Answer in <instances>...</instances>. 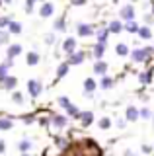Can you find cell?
<instances>
[{"label":"cell","mask_w":154,"mask_h":156,"mask_svg":"<svg viewBox=\"0 0 154 156\" xmlns=\"http://www.w3.org/2000/svg\"><path fill=\"white\" fill-rule=\"evenodd\" d=\"M10 23H12L10 18H2L0 20V27H10Z\"/></svg>","instance_id":"8d00e7d4"},{"label":"cell","mask_w":154,"mask_h":156,"mask_svg":"<svg viewBox=\"0 0 154 156\" xmlns=\"http://www.w3.org/2000/svg\"><path fill=\"white\" fill-rule=\"evenodd\" d=\"M92 121H94V113H92V111H84V113H80V123H82V127H88Z\"/></svg>","instance_id":"9a60e30c"},{"label":"cell","mask_w":154,"mask_h":156,"mask_svg":"<svg viewBox=\"0 0 154 156\" xmlns=\"http://www.w3.org/2000/svg\"><path fill=\"white\" fill-rule=\"evenodd\" d=\"M31 146H33V143H31V140L23 139V140H20V143H18V150H20L22 154H27V152L31 150Z\"/></svg>","instance_id":"4fadbf2b"},{"label":"cell","mask_w":154,"mask_h":156,"mask_svg":"<svg viewBox=\"0 0 154 156\" xmlns=\"http://www.w3.org/2000/svg\"><path fill=\"white\" fill-rule=\"evenodd\" d=\"M43 2H45V0H43Z\"/></svg>","instance_id":"ee69618b"},{"label":"cell","mask_w":154,"mask_h":156,"mask_svg":"<svg viewBox=\"0 0 154 156\" xmlns=\"http://www.w3.org/2000/svg\"><path fill=\"white\" fill-rule=\"evenodd\" d=\"M115 51H117V55H119V57H127L129 53H131V51H129V47L125 45V43H119V45L115 47Z\"/></svg>","instance_id":"ffe728a7"},{"label":"cell","mask_w":154,"mask_h":156,"mask_svg":"<svg viewBox=\"0 0 154 156\" xmlns=\"http://www.w3.org/2000/svg\"><path fill=\"white\" fill-rule=\"evenodd\" d=\"M62 51L66 53V55H74L76 53V39L74 37H66L65 41H62Z\"/></svg>","instance_id":"7a4b0ae2"},{"label":"cell","mask_w":154,"mask_h":156,"mask_svg":"<svg viewBox=\"0 0 154 156\" xmlns=\"http://www.w3.org/2000/svg\"><path fill=\"white\" fill-rule=\"evenodd\" d=\"M33 4H35V0H26V12L27 14L33 12Z\"/></svg>","instance_id":"d590c367"},{"label":"cell","mask_w":154,"mask_h":156,"mask_svg":"<svg viewBox=\"0 0 154 156\" xmlns=\"http://www.w3.org/2000/svg\"><path fill=\"white\" fill-rule=\"evenodd\" d=\"M39 62V55H37L35 51H31V53H27V65L33 66V65H37Z\"/></svg>","instance_id":"7402d4cb"},{"label":"cell","mask_w":154,"mask_h":156,"mask_svg":"<svg viewBox=\"0 0 154 156\" xmlns=\"http://www.w3.org/2000/svg\"><path fill=\"white\" fill-rule=\"evenodd\" d=\"M111 127V119L109 117H102L100 119V129H109Z\"/></svg>","instance_id":"f1b7e54d"},{"label":"cell","mask_w":154,"mask_h":156,"mask_svg":"<svg viewBox=\"0 0 154 156\" xmlns=\"http://www.w3.org/2000/svg\"><path fill=\"white\" fill-rule=\"evenodd\" d=\"M8 29H10V35H18V33H22V23H18V22H12Z\"/></svg>","instance_id":"d4e9b609"},{"label":"cell","mask_w":154,"mask_h":156,"mask_svg":"<svg viewBox=\"0 0 154 156\" xmlns=\"http://www.w3.org/2000/svg\"><path fill=\"white\" fill-rule=\"evenodd\" d=\"M96 88H98V82H96L94 78H86V80H84V92L88 96H92V92L96 90Z\"/></svg>","instance_id":"8fae6325"},{"label":"cell","mask_w":154,"mask_h":156,"mask_svg":"<svg viewBox=\"0 0 154 156\" xmlns=\"http://www.w3.org/2000/svg\"><path fill=\"white\" fill-rule=\"evenodd\" d=\"M53 12H55V6H53L51 2H45V4L41 6V10H39L41 18H51V16H53Z\"/></svg>","instance_id":"30bf717a"},{"label":"cell","mask_w":154,"mask_h":156,"mask_svg":"<svg viewBox=\"0 0 154 156\" xmlns=\"http://www.w3.org/2000/svg\"><path fill=\"white\" fill-rule=\"evenodd\" d=\"M4 150H6V143H4V140H0V154H2Z\"/></svg>","instance_id":"ab89813d"},{"label":"cell","mask_w":154,"mask_h":156,"mask_svg":"<svg viewBox=\"0 0 154 156\" xmlns=\"http://www.w3.org/2000/svg\"><path fill=\"white\" fill-rule=\"evenodd\" d=\"M51 123L57 127V129H65L66 123H68V119H66V115H53L51 117Z\"/></svg>","instance_id":"8992f818"},{"label":"cell","mask_w":154,"mask_h":156,"mask_svg":"<svg viewBox=\"0 0 154 156\" xmlns=\"http://www.w3.org/2000/svg\"><path fill=\"white\" fill-rule=\"evenodd\" d=\"M107 29H109V33H119L123 29V26H121V22H119V20H113V22L109 23Z\"/></svg>","instance_id":"d6986e66"},{"label":"cell","mask_w":154,"mask_h":156,"mask_svg":"<svg viewBox=\"0 0 154 156\" xmlns=\"http://www.w3.org/2000/svg\"><path fill=\"white\" fill-rule=\"evenodd\" d=\"M138 115H141L142 119H150V117H154V115H152V111L148 109V107H142V109L138 111Z\"/></svg>","instance_id":"4dcf8cb0"},{"label":"cell","mask_w":154,"mask_h":156,"mask_svg":"<svg viewBox=\"0 0 154 156\" xmlns=\"http://www.w3.org/2000/svg\"><path fill=\"white\" fill-rule=\"evenodd\" d=\"M0 84H2L4 90H14V88L18 86V78H14V76H6L2 82H0Z\"/></svg>","instance_id":"ba28073f"},{"label":"cell","mask_w":154,"mask_h":156,"mask_svg":"<svg viewBox=\"0 0 154 156\" xmlns=\"http://www.w3.org/2000/svg\"><path fill=\"white\" fill-rule=\"evenodd\" d=\"M6 76H8V66H6V62H2V65H0V82Z\"/></svg>","instance_id":"1f68e13d"},{"label":"cell","mask_w":154,"mask_h":156,"mask_svg":"<svg viewBox=\"0 0 154 156\" xmlns=\"http://www.w3.org/2000/svg\"><path fill=\"white\" fill-rule=\"evenodd\" d=\"M45 43H47V45H53V43H55V33H49V35H45Z\"/></svg>","instance_id":"74e56055"},{"label":"cell","mask_w":154,"mask_h":156,"mask_svg":"<svg viewBox=\"0 0 154 156\" xmlns=\"http://www.w3.org/2000/svg\"><path fill=\"white\" fill-rule=\"evenodd\" d=\"M55 29H57V31H66V22H65V20H57V22H55Z\"/></svg>","instance_id":"f546056e"},{"label":"cell","mask_w":154,"mask_h":156,"mask_svg":"<svg viewBox=\"0 0 154 156\" xmlns=\"http://www.w3.org/2000/svg\"><path fill=\"white\" fill-rule=\"evenodd\" d=\"M103 53H105V45H102V43H96V47H94V57L98 58V61H102Z\"/></svg>","instance_id":"ac0fdd59"},{"label":"cell","mask_w":154,"mask_h":156,"mask_svg":"<svg viewBox=\"0 0 154 156\" xmlns=\"http://www.w3.org/2000/svg\"><path fill=\"white\" fill-rule=\"evenodd\" d=\"M66 113H68L70 117H78V119H80V111H78L76 105H68V107H66Z\"/></svg>","instance_id":"83f0119b"},{"label":"cell","mask_w":154,"mask_h":156,"mask_svg":"<svg viewBox=\"0 0 154 156\" xmlns=\"http://www.w3.org/2000/svg\"><path fill=\"white\" fill-rule=\"evenodd\" d=\"M20 53H22V45L14 43V45L8 47V51H6V58H12V61H14V57H20Z\"/></svg>","instance_id":"52a82bcc"},{"label":"cell","mask_w":154,"mask_h":156,"mask_svg":"<svg viewBox=\"0 0 154 156\" xmlns=\"http://www.w3.org/2000/svg\"><path fill=\"white\" fill-rule=\"evenodd\" d=\"M138 80H141L142 84H150V82H152V70L148 68V70L141 72V74H138Z\"/></svg>","instance_id":"2e32d148"},{"label":"cell","mask_w":154,"mask_h":156,"mask_svg":"<svg viewBox=\"0 0 154 156\" xmlns=\"http://www.w3.org/2000/svg\"><path fill=\"white\" fill-rule=\"evenodd\" d=\"M41 90H43V86H41L39 80H30L27 82V92L31 94V98H39Z\"/></svg>","instance_id":"3957f363"},{"label":"cell","mask_w":154,"mask_h":156,"mask_svg":"<svg viewBox=\"0 0 154 156\" xmlns=\"http://www.w3.org/2000/svg\"><path fill=\"white\" fill-rule=\"evenodd\" d=\"M100 86H102L103 90H109V88L113 86V78H109V76H103V78H102V84H100Z\"/></svg>","instance_id":"4316f807"},{"label":"cell","mask_w":154,"mask_h":156,"mask_svg":"<svg viewBox=\"0 0 154 156\" xmlns=\"http://www.w3.org/2000/svg\"><path fill=\"white\" fill-rule=\"evenodd\" d=\"M76 31H78L80 37H90V35H94V27L88 26V23H78V26H76Z\"/></svg>","instance_id":"277c9868"},{"label":"cell","mask_w":154,"mask_h":156,"mask_svg":"<svg viewBox=\"0 0 154 156\" xmlns=\"http://www.w3.org/2000/svg\"><path fill=\"white\" fill-rule=\"evenodd\" d=\"M119 14H121V20H127V22H133V20H135V8L131 6V4L123 6Z\"/></svg>","instance_id":"5b68a950"},{"label":"cell","mask_w":154,"mask_h":156,"mask_svg":"<svg viewBox=\"0 0 154 156\" xmlns=\"http://www.w3.org/2000/svg\"><path fill=\"white\" fill-rule=\"evenodd\" d=\"M22 156H33V154H22Z\"/></svg>","instance_id":"7bdbcfd3"},{"label":"cell","mask_w":154,"mask_h":156,"mask_svg":"<svg viewBox=\"0 0 154 156\" xmlns=\"http://www.w3.org/2000/svg\"><path fill=\"white\" fill-rule=\"evenodd\" d=\"M107 35H109V29H100V31L96 33V39H98V43L105 45V41H107Z\"/></svg>","instance_id":"e0dca14e"},{"label":"cell","mask_w":154,"mask_h":156,"mask_svg":"<svg viewBox=\"0 0 154 156\" xmlns=\"http://www.w3.org/2000/svg\"><path fill=\"white\" fill-rule=\"evenodd\" d=\"M138 37H141V39H150V37H152L150 27H146V26L141 27V29H138Z\"/></svg>","instance_id":"cb8c5ba5"},{"label":"cell","mask_w":154,"mask_h":156,"mask_svg":"<svg viewBox=\"0 0 154 156\" xmlns=\"http://www.w3.org/2000/svg\"><path fill=\"white\" fill-rule=\"evenodd\" d=\"M68 62H62V65H59V68H57V76L62 78V76H66V72H68Z\"/></svg>","instance_id":"603a6c76"},{"label":"cell","mask_w":154,"mask_h":156,"mask_svg":"<svg viewBox=\"0 0 154 156\" xmlns=\"http://www.w3.org/2000/svg\"><path fill=\"white\" fill-rule=\"evenodd\" d=\"M82 61H84V53L82 51H76L74 55L68 57V61H66V62H68V65H80Z\"/></svg>","instance_id":"5bb4252c"},{"label":"cell","mask_w":154,"mask_h":156,"mask_svg":"<svg viewBox=\"0 0 154 156\" xmlns=\"http://www.w3.org/2000/svg\"><path fill=\"white\" fill-rule=\"evenodd\" d=\"M142 152L148 154V152H152V148H150V146H142Z\"/></svg>","instance_id":"60d3db41"},{"label":"cell","mask_w":154,"mask_h":156,"mask_svg":"<svg viewBox=\"0 0 154 156\" xmlns=\"http://www.w3.org/2000/svg\"><path fill=\"white\" fill-rule=\"evenodd\" d=\"M125 29H127L129 33H138V29H141V27H138V23L133 20V22H127V23H125Z\"/></svg>","instance_id":"44dd1931"},{"label":"cell","mask_w":154,"mask_h":156,"mask_svg":"<svg viewBox=\"0 0 154 156\" xmlns=\"http://www.w3.org/2000/svg\"><path fill=\"white\" fill-rule=\"evenodd\" d=\"M152 14H154V2H152Z\"/></svg>","instance_id":"b9f144b4"},{"label":"cell","mask_w":154,"mask_h":156,"mask_svg":"<svg viewBox=\"0 0 154 156\" xmlns=\"http://www.w3.org/2000/svg\"><path fill=\"white\" fill-rule=\"evenodd\" d=\"M14 127L12 119H0V131H10Z\"/></svg>","instance_id":"484cf974"},{"label":"cell","mask_w":154,"mask_h":156,"mask_svg":"<svg viewBox=\"0 0 154 156\" xmlns=\"http://www.w3.org/2000/svg\"><path fill=\"white\" fill-rule=\"evenodd\" d=\"M152 119H154V117H152Z\"/></svg>","instance_id":"f6af8a7d"},{"label":"cell","mask_w":154,"mask_h":156,"mask_svg":"<svg viewBox=\"0 0 154 156\" xmlns=\"http://www.w3.org/2000/svg\"><path fill=\"white\" fill-rule=\"evenodd\" d=\"M72 4L74 6H82V4H86V0H72Z\"/></svg>","instance_id":"f35d334b"},{"label":"cell","mask_w":154,"mask_h":156,"mask_svg":"<svg viewBox=\"0 0 154 156\" xmlns=\"http://www.w3.org/2000/svg\"><path fill=\"white\" fill-rule=\"evenodd\" d=\"M12 101H14V104H23V96L20 94V92H14V94H12Z\"/></svg>","instance_id":"d6a6232c"},{"label":"cell","mask_w":154,"mask_h":156,"mask_svg":"<svg viewBox=\"0 0 154 156\" xmlns=\"http://www.w3.org/2000/svg\"><path fill=\"white\" fill-rule=\"evenodd\" d=\"M94 72H96V74H100V76H105V72H107V62H103V61H96V65H94Z\"/></svg>","instance_id":"7c38bea8"},{"label":"cell","mask_w":154,"mask_h":156,"mask_svg":"<svg viewBox=\"0 0 154 156\" xmlns=\"http://www.w3.org/2000/svg\"><path fill=\"white\" fill-rule=\"evenodd\" d=\"M8 41H10V31H0V43L6 45Z\"/></svg>","instance_id":"836d02e7"},{"label":"cell","mask_w":154,"mask_h":156,"mask_svg":"<svg viewBox=\"0 0 154 156\" xmlns=\"http://www.w3.org/2000/svg\"><path fill=\"white\" fill-rule=\"evenodd\" d=\"M154 49L152 47H144V49H135V51H131V58L135 62H144L148 61V58L152 57Z\"/></svg>","instance_id":"6da1fadb"},{"label":"cell","mask_w":154,"mask_h":156,"mask_svg":"<svg viewBox=\"0 0 154 156\" xmlns=\"http://www.w3.org/2000/svg\"><path fill=\"white\" fill-rule=\"evenodd\" d=\"M138 117H141V115H138V109L135 105H129L127 111H125V119H127V121H137Z\"/></svg>","instance_id":"9c48e42d"},{"label":"cell","mask_w":154,"mask_h":156,"mask_svg":"<svg viewBox=\"0 0 154 156\" xmlns=\"http://www.w3.org/2000/svg\"><path fill=\"white\" fill-rule=\"evenodd\" d=\"M59 104H61L62 107H65V109H66L68 105H72V104H70V100H68L66 96H61V98H59Z\"/></svg>","instance_id":"e575fe53"}]
</instances>
